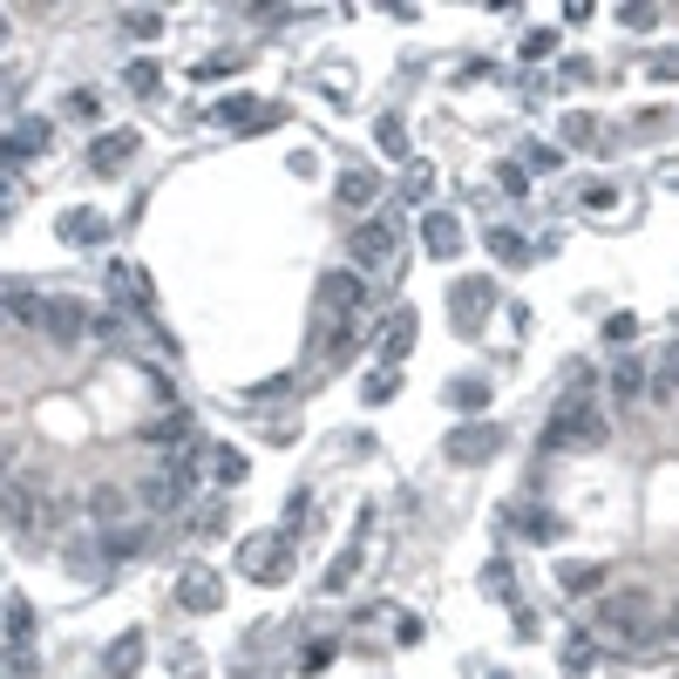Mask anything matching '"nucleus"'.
Here are the masks:
<instances>
[{"mask_svg": "<svg viewBox=\"0 0 679 679\" xmlns=\"http://www.w3.org/2000/svg\"><path fill=\"white\" fill-rule=\"evenodd\" d=\"M659 632V612H653V598L646 591H618V598H605V605H598V638H605V646H646V638Z\"/></svg>", "mask_w": 679, "mask_h": 679, "instance_id": "obj_1", "label": "nucleus"}, {"mask_svg": "<svg viewBox=\"0 0 679 679\" xmlns=\"http://www.w3.org/2000/svg\"><path fill=\"white\" fill-rule=\"evenodd\" d=\"M238 571H245L252 584H286L293 578V537L286 530H259L238 544Z\"/></svg>", "mask_w": 679, "mask_h": 679, "instance_id": "obj_2", "label": "nucleus"}, {"mask_svg": "<svg viewBox=\"0 0 679 679\" xmlns=\"http://www.w3.org/2000/svg\"><path fill=\"white\" fill-rule=\"evenodd\" d=\"M544 442L550 449H598V442H605V415L591 408V394H578V402H565V408L550 415Z\"/></svg>", "mask_w": 679, "mask_h": 679, "instance_id": "obj_3", "label": "nucleus"}, {"mask_svg": "<svg viewBox=\"0 0 679 679\" xmlns=\"http://www.w3.org/2000/svg\"><path fill=\"white\" fill-rule=\"evenodd\" d=\"M490 313H496V286H490V278H456V293H449V319H456V327L475 333Z\"/></svg>", "mask_w": 679, "mask_h": 679, "instance_id": "obj_4", "label": "nucleus"}, {"mask_svg": "<svg viewBox=\"0 0 679 679\" xmlns=\"http://www.w3.org/2000/svg\"><path fill=\"white\" fill-rule=\"evenodd\" d=\"M496 449H503V428H490V421H469V428H456V435H449V462H462V469L490 462Z\"/></svg>", "mask_w": 679, "mask_h": 679, "instance_id": "obj_5", "label": "nucleus"}, {"mask_svg": "<svg viewBox=\"0 0 679 679\" xmlns=\"http://www.w3.org/2000/svg\"><path fill=\"white\" fill-rule=\"evenodd\" d=\"M421 252H428V259H456V252H462L456 211H428V218H421Z\"/></svg>", "mask_w": 679, "mask_h": 679, "instance_id": "obj_6", "label": "nucleus"}, {"mask_svg": "<svg viewBox=\"0 0 679 679\" xmlns=\"http://www.w3.org/2000/svg\"><path fill=\"white\" fill-rule=\"evenodd\" d=\"M89 516H96V524L116 537V530H130V516H136V496L130 490H96L89 496Z\"/></svg>", "mask_w": 679, "mask_h": 679, "instance_id": "obj_7", "label": "nucleus"}, {"mask_svg": "<svg viewBox=\"0 0 679 679\" xmlns=\"http://www.w3.org/2000/svg\"><path fill=\"white\" fill-rule=\"evenodd\" d=\"M353 306H361V272H327V278H319V313H353Z\"/></svg>", "mask_w": 679, "mask_h": 679, "instance_id": "obj_8", "label": "nucleus"}, {"mask_svg": "<svg viewBox=\"0 0 679 679\" xmlns=\"http://www.w3.org/2000/svg\"><path fill=\"white\" fill-rule=\"evenodd\" d=\"M184 490H190V475L171 462V469H156L150 483H143V510H177L184 503Z\"/></svg>", "mask_w": 679, "mask_h": 679, "instance_id": "obj_9", "label": "nucleus"}, {"mask_svg": "<svg viewBox=\"0 0 679 679\" xmlns=\"http://www.w3.org/2000/svg\"><path fill=\"white\" fill-rule=\"evenodd\" d=\"M218 598H224V584L211 571H184V584H177V605L184 612H218Z\"/></svg>", "mask_w": 679, "mask_h": 679, "instance_id": "obj_10", "label": "nucleus"}, {"mask_svg": "<svg viewBox=\"0 0 679 679\" xmlns=\"http://www.w3.org/2000/svg\"><path fill=\"white\" fill-rule=\"evenodd\" d=\"M42 490H34V483H8V524L14 530H42Z\"/></svg>", "mask_w": 679, "mask_h": 679, "instance_id": "obj_11", "label": "nucleus"}, {"mask_svg": "<svg viewBox=\"0 0 679 679\" xmlns=\"http://www.w3.org/2000/svg\"><path fill=\"white\" fill-rule=\"evenodd\" d=\"M408 347H415V313H408V306H394V313H387V327H381V353H387V361H402Z\"/></svg>", "mask_w": 679, "mask_h": 679, "instance_id": "obj_12", "label": "nucleus"}, {"mask_svg": "<svg viewBox=\"0 0 679 679\" xmlns=\"http://www.w3.org/2000/svg\"><path fill=\"white\" fill-rule=\"evenodd\" d=\"M265 116H272V109H259L252 96H231V102H218L211 123H224V130H265Z\"/></svg>", "mask_w": 679, "mask_h": 679, "instance_id": "obj_13", "label": "nucleus"}, {"mask_svg": "<svg viewBox=\"0 0 679 679\" xmlns=\"http://www.w3.org/2000/svg\"><path fill=\"white\" fill-rule=\"evenodd\" d=\"M42 327H48L55 340H75V333H83V327H89V313H83V306H75V299H48V319H42Z\"/></svg>", "mask_w": 679, "mask_h": 679, "instance_id": "obj_14", "label": "nucleus"}, {"mask_svg": "<svg viewBox=\"0 0 679 679\" xmlns=\"http://www.w3.org/2000/svg\"><path fill=\"white\" fill-rule=\"evenodd\" d=\"M109 672H116V679H136V672H143V632H123V638L109 646Z\"/></svg>", "mask_w": 679, "mask_h": 679, "instance_id": "obj_15", "label": "nucleus"}, {"mask_svg": "<svg viewBox=\"0 0 679 679\" xmlns=\"http://www.w3.org/2000/svg\"><path fill=\"white\" fill-rule=\"evenodd\" d=\"M102 231H109L102 211H68L62 218V238H75V245H102Z\"/></svg>", "mask_w": 679, "mask_h": 679, "instance_id": "obj_16", "label": "nucleus"}, {"mask_svg": "<svg viewBox=\"0 0 679 679\" xmlns=\"http://www.w3.org/2000/svg\"><path fill=\"white\" fill-rule=\"evenodd\" d=\"M374 197H381V184H374L368 171H347V177H340V205H353V211H368Z\"/></svg>", "mask_w": 679, "mask_h": 679, "instance_id": "obj_17", "label": "nucleus"}, {"mask_svg": "<svg viewBox=\"0 0 679 679\" xmlns=\"http://www.w3.org/2000/svg\"><path fill=\"white\" fill-rule=\"evenodd\" d=\"M130 150H136V136H130V130H123V136H96V150H89V164H96V171H116V164H123Z\"/></svg>", "mask_w": 679, "mask_h": 679, "instance_id": "obj_18", "label": "nucleus"}, {"mask_svg": "<svg viewBox=\"0 0 679 679\" xmlns=\"http://www.w3.org/2000/svg\"><path fill=\"white\" fill-rule=\"evenodd\" d=\"M353 259L381 265V259H387V224H361V231H353Z\"/></svg>", "mask_w": 679, "mask_h": 679, "instance_id": "obj_19", "label": "nucleus"}, {"mask_svg": "<svg viewBox=\"0 0 679 679\" xmlns=\"http://www.w3.org/2000/svg\"><path fill=\"white\" fill-rule=\"evenodd\" d=\"M34 150H48V123H21L8 136V171H14V156H34Z\"/></svg>", "mask_w": 679, "mask_h": 679, "instance_id": "obj_20", "label": "nucleus"}, {"mask_svg": "<svg viewBox=\"0 0 679 679\" xmlns=\"http://www.w3.org/2000/svg\"><path fill=\"white\" fill-rule=\"evenodd\" d=\"M8 319H34V327H42V319H48V299H34L28 286H8Z\"/></svg>", "mask_w": 679, "mask_h": 679, "instance_id": "obj_21", "label": "nucleus"}, {"mask_svg": "<svg viewBox=\"0 0 679 679\" xmlns=\"http://www.w3.org/2000/svg\"><path fill=\"white\" fill-rule=\"evenodd\" d=\"M591 666H598V638H584V632H578L571 646H565V672H571V679H584Z\"/></svg>", "mask_w": 679, "mask_h": 679, "instance_id": "obj_22", "label": "nucleus"}, {"mask_svg": "<svg viewBox=\"0 0 679 679\" xmlns=\"http://www.w3.org/2000/svg\"><path fill=\"white\" fill-rule=\"evenodd\" d=\"M449 402H456L462 415H483V408H490V387H483V381H456V387H449Z\"/></svg>", "mask_w": 679, "mask_h": 679, "instance_id": "obj_23", "label": "nucleus"}, {"mask_svg": "<svg viewBox=\"0 0 679 679\" xmlns=\"http://www.w3.org/2000/svg\"><path fill=\"white\" fill-rule=\"evenodd\" d=\"M123 28L136 34V42H156V34H164V14H156V8H130V14H123Z\"/></svg>", "mask_w": 679, "mask_h": 679, "instance_id": "obj_24", "label": "nucleus"}, {"mask_svg": "<svg viewBox=\"0 0 679 679\" xmlns=\"http://www.w3.org/2000/svg\"><path fill=\"white\" fill-rule=\"evenodd\" d=\"M184 435H190V421H184V415H164V421H150V435H143V442L171 449V442H184Z\"/></svg>", "mask_w": 679, "mask_h": 679, "instance_id": "obj_25", "label": "nucleus"}, {"mask_svg": "<svg viewBox=\"0 0 679 679\" xmlns=\"http://www.w3.org/2000/svg\"><path fill=\"white\" fill-rule=\"evenodd\" d=\"M638 387H646V374H638L632 361H612V394H618V402H632Z\"/></svg>", "mask_w": 679, "mask_h": 679, "instance_id": "obj_26", "label": "nucleus"}, {"mask_svg": "<svg viewBox=\"0 0 679 679\" xmlns=\"http://www.w3.org/2000/svg\"><path fill=\"white\" fill-rule=\"evenodd\" d=\"M653 387H659V394H679V340L666 347V361H659V374H653Z\"/></svg>", "mask_w": 679, "mask_h": 679, "instance_id": "obj_27", "label": "nucleus"}, {"mask_svg": "<svg viewBox=\"0 0 679 679\" xmlns=\"http://www.w3.org/2000/svg\"><path fill=\"white\" fill-rule=\"evenodd\" d=\"M28 625H34L28 598H8V646H14V638H28Z\"/></svg>", "mask_w": 679, "mask_h": 679, "instance_id": "obj_28", "label": "nucleus"}, {"mask_svg": "<svg viewBox=\"0 0 679 679\" xmlns=\"http://www.w3.org/2000/svg\"><path fill=\"white\" fill-rule=\"evenodd\" d=\"M394 394H402V374H374V381H368V402H374V408L394 402Z\"/></svg>", "mask_w": 679, "mask_h": 679, "instance_id": "obj_29", "label": "nucleus"}, {"mask_svg": "<svg viewBox=\"0 0 679 679\" xmlns=\"http://www.w3.org/2000/svg\"><path fill=\"white\" fill-rule=\"evenodd\" d=\"M550 48H557V34H550V28H530V34H524V55H530V62H544Z\"/></svg>", "mask_w": 679, "mask_h": 679, "instance_id": "obj_30", "label": "nucleus"}, {"mask_svg": "<svg viewBox=\"0 0 679 679\" xmlns=\"http://www.w3.org/2000/svg\"><path fill=\"white\" fill-rule=\"evenodd\" d=\"M565 136H571L578 150H591V143H598V130H591V116H565Z\"/></svg>", "mask_w": 679, "mask_h": 679, "instance_id": "obj_31", "label": "nucleus"}, {"mask_svg": "<svg viewBox=\"0 0 679 679\" xmlns=\"http://www.w3.org/2000/svg\"><path fill=\"white\" fill-rule=\"evenodd\" d=\"M565 584H571V591H591V584H605V571H598V565H571Z\"/></svg>", "mask_w": 679, "mask_h": 679, "instance_id": "obj_32", "label": "nucleus"}, {"mask_svg": "<svg viewBox=\"0 0 679 679\" xmlns=\"http://www.w3.org/2000/svg\"><path fill=\"white\" fill-rule=\"evenodd\" d=\"M618 14H625V28H638V34L659 21V8H646V0H632V8H618Z\"/></svg>", "mask_w": 679, "mask_h": 679, "instance_id": "obj_33", "label": "nucleus"}, {"mask_svg": "<svg viewBox=\"0 0 679 679\" xmlns=\"http://www.w3.org/2000/svg\"><path fill=\"white\" fill-rule=\"evenodd\" d=\"M333 666V646L327 638H319V646H306V659H299V672H327Z\"/></svg>", "mask_w": 679, "mask_h": 679, "instance_id": "obj_34", "label": "nucleus"}, {"mask_svg": "<svg viewBox=\"0 0 679 679\" xmlns=\"http://www.w3.org/2000/svg\"><path fill=\"white\" fill-rule=\"evenodd\" d=\"M211 475L218 483H238V475H245V456H211Z\"/></svg>", "mask_w": 679, "mask_h": 679, "instance_id": "obj_35", "label": "nucleus"}, {"mask_svg": "<svg viewBox=\"0 0 679 679\" xmlns=\"http://www.w3.org/2000/svg\"><path fill=\"white\" fill-rule=\"evenodd\" d=\"M136 544H143V524H130V530H116V537H109V557H130Z\"/></svg>", "mask_w": 679, "mask_h": 679, "instance_id": "obj_36", "label": "nucleus"}, {"mask_svg": "<svg viewBox=\"0 0 679 679\" xmlns=\"http://www.w3.org/2000/svg\"><path fill=\"white\" fill-rule=\"evenodd\" d=\"M490 252H496V259H524V238H510V231H490Z\"/></svg>", "mask_w": 679, "mask_h": 679, "instance_id": "obj_37", "label": "nucleus"}, {"mask_svg": "<svg viewBox=\"0 0 679 679\" xmlns=\"http://www.w3.org/2000/svg\"><path fill=\"white\" fill-rule=\"evenodd\" d=\"M381 150L402 156V150H408V130H402V123H381Z\"/></svg>", "mask_w": 679, "mask_h": 679, "instance_id": "obj_38", "label": "nucleus"}, {"mask_svg": "<svg viewBox=\"0 0 679 679\" xmlns=\"http://www.w3.org/2000/svg\"><path fill=\"white\" fill-rule=\"evenodd\" d=\"M8 679H34V659H28V653H14V646H8Z\"/></svg>", "mask_w": 679, "mask_h": 679, "instance_id": "obj_39", "label": "nucleus"}, {"mask_svg": "<svg viewBox=\"0 0 679 679\" xmlns=\"http://www.w3.org/2000/svg\"><path fill=\"white\" fill-rule=\"evenodd\" d=\"M408 197H428V164H408Z\"/></svg>", "mask_w": 679, "mask_h": 679, "instance_id": "obj_40", "label": "nucleus"}, {"mask_svg": "<svg viewBox=\"0 0 679 679\" xmlns=\"http://www.w3.org/2000/svg\"><path fill=\"white\" fill-rule=\"evenodd\" d=\"M666 632H672V638H679V605H672V612H666Z\"/></svg>", "mask_w": 679, "mask_h": 679, "instance_id": "obj_41", "label": "nucleus"}]
</instances>
